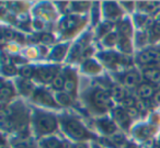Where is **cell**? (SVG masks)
I'll use <instances>...</instances> for the list:
<instances>
[{"instance_id":"6da1fadb","label":"cell","mask_w":160,"mask_h":148,"mask_svg":"<svg viewBox=\"0 0 160 148\" xmlns=\"http://www.w3.org/2000/svg\"><path fill=\"white\" fill-rule=\"evenodd\" d=\"M57 127V122L53 115L41 114L36 117V128L42 134L52 133Z\"/></svg>"},{"instance_id":"7a4b0ae2","label":"cell","mask_w":160,"mask_h":148,"mask_svg":"<svg viewBox=\"0 0 160 148\" xmlns=\"http://www.w3.org/2000/svg\"><path fill=\"white\" fill-rule=\"evenodd\" d=\"M65 127H66L68 134L76 139H83L89 136L86 128L76 120H67L66 123H65Z\"/></svg>"},{"instance_id":"3957f363","label":"cell","mask_w":160,"mask_h":148,"mask_svg":"<svg viewBox=\"0 0 160 148\" xmlns=\"http://www.w3.org/2000/svg\"><path fill=\"white\" fill-rule=\"evenodd\" d=\"M92 102L94 106L100 111H105L111 104L109 94L103 90H96L92 94Z\"/></svg>"},{"instance_id":"277c9868","label":"cell","mask_w":160,"mask_h":148,"mask_svg":"<svg viewBox=\"0 0 160 148\" xmlns=\"http://www.w3.org/2000/svg\"><path fill=\"white\" fill-rule=\"evenodd\" d=\"M138 60H139V63H142V64H144V65L159 63L160 62V52L155 51V49L144 51L142 53L139 54Z\"/></svg>"},{"instance_id":"5b68a950","label":"cell","mask_w":160,"mask_h":148,"mask_svg":"<svg viewBox=\"0 0 160 148\" xmlns=\"http://www.w3.org/2000/svg\"><path fill=\"white\" fill-rule=\"evenodd\" d=\"M57 67H42L38 68L36 71L38 79L43 82H51L56 77V73H57Z\"/></svg>"},{"instance_id":"8992f818","label":"cell","mask_w":160,"mask_h":148,"mask_svg":"<svg viewBox=\"0 0 160 148\" xmlns=\"http://www.w3.org/2000/svg\"><path fill=\"white\" fill-rule=\"evenodd\" d=\"M113 116L115 119V121L120 124L122 127L127 128L129 125V122H131V116L127 114L126 110H123V109H115L113 112Z\"/></svg>"},{"instance_id":"52a82bcc","label":"cell","mask_w":160,"mask_h":148,"mask_svg":"<svg viewBox=\"0 0 160 148\" xmlns=\"http://www.w3.org/2000/svg\"><path fill=\"white\" fill-rule=\"evenodd\" d=\"M34 101L38 102L41 104L44 105H49V106H55V102H54L52 95L48 92L43 90H38L34 94Z\"/></svg>"},{"instance_id":"ba28073f","label":"cell","mask_w":160,"mask_h":148,"mask_svg":"<svg viewBox=\"0 0 160 148\" xmlns=\"http://www.w3.org/2000/svg\"><path fill=\"white\" fill-rule=\"evenodd\" d=\"M77 87V81H76V76L72 71L67 73L66 77H65V86L64 89L67 93H73Z\"/></svg>"},{"instance_id":"9c48e42d","label":"cell","mask_w":160,"mask_h":148,"mask_svg":"<svg viewBox=\"0 0 160 148\" xmlns=\"http://www.w3.org/2000/svg\"><path fill=\"white\" fill-rule=\"evenodd\" d=\"M104 14L111 20H115L116 18L121 16V12L115 3H104Z\"/></svg>"},{"instance_id":"30bf717a","label":"cell","mask_w":160,"mask_h":148,"mask_svg":"<svg viewBox=\"0 0 160 148\" xmlns=\"http://www.w3.org/2000/svg\"><path fill=\"white\" fill-rule=\"evenodd\" d=\"M138 95L142 99H149L153 95V88L152 86L148 84H142L138 87Z\"/></svg>"},{"instance_id":"8fae6325","label":"cell","mask_w":160,"mask_h":148,"mask_svg":"<svg viewBox=\"0 0 160 148\" xmlns=\"http://www.w3.org/2000/svg\"><path fill=\"white\" fill-rule=\"evenodd\" d=\"M138 80H139V77H138V74L135 73V71H129L123 78L124 84L126 87H129V88L135 87L138 84Z\"/></svg>"},{"instance_id":"7c38bea8","label":"cell","mask_w":160,"mask_h":148,"mask_svg":"<svg viewBox=\"0 0 160 148\" xmlns=\"http://www.w3.org/2000/svg\"><path fill=\"white\" fill-rule=\"evenodd\" d=\"M144 77L151 82L160 81V70L156 68H148L144 71Z\"/></svg>"},{"instance_id":"4fadbf2b","label":"cell","mask_w":160,"mask_h":148,"mask_svg":"<svg viewBox=\"0 0 160 148\" xmlns=\"http://www.w3.org/2000/svg\"><path fill=\"white\" fill-rule=\"evenodd\" d=\"M13 94H14V91L13 88L11 87V84L2 82V86H1V100H2V102L9 101L13 97Z\"/></svg>"},{"instance_id":"5bb4252c","label":"cell","mask_w":160,"mask_h":148,"mask_svg":"<svg viewBox=\"0 0 160 148\" xmlns=\"http://www.w3.org/2000/svg\"><path fill=\"white\" fill-rule=\"evenodd\" d=\"M112 97L114 98L115 100H118V101H122V100H124L125 98V91L124 89H123V87L118 86V84H115V86L112 87Z\"/></svg>"},{"instance_id":"9a60e30c","label":"cell","mask_w":160,"mask_h":148,"mask_svg":"<svg viewBox=\"0 0 160 148\" xmlns=\"http://www.w3.org/2000/svg\"><path fill=\"white\" fill-rule=\"evenodd\" d=\"M99 126L107 134H114V132H115V125H114V123L107 121V120H103V121L99 122Z\"/></svg>"},{"instance_id":"2e32d148","label":"cell","mask_w":160,"mask_h":148,"mask_svg":"<svg viewBox=\"0 0 160 148\" xmlns=\"http://www.w3.org/2000/svg\"><path fill=\"white\" fill-rule=\"evenodd\" d=\"M42 146L43 148H60L62 144L55 137H49L42 141Z\"/></svg>"},{"instance_id":"e0dca14e","label":"cell","mask_w":160,"mask_h":148,"mask_svg":"<svg viewBox=\"0 0 160 148\" xmlns=\"http://www.w3.org/2000/svg\"><path fill=\"white\" fill-rule=\"evenodd\" d=\"M66 51H67V46H65V45H59V46H57V47L54 48V51L52 52L51 57L53 58V59L59 60L64 57Z\"/></svg>"},{"instance_id":"ac0fdd59","label":"cell","mask_w":160,"mask_h":148,"mask_svg":"<svg viewBox=\"0 0 160 148\" xmlns=\"http://www.w3.org/2000/svg\"><path fill=\"white\" fill-rule=\"evenodd\" d=\"M101 59L107 64H115V63L120 62V56H118L115 53H104L100 56Z\"/></svg>"},{"instance_id":"d6986e66","label":"cell","mask_w":160,"mask_h":148,"mask_svg":"<svg viewBox=\"0 0 160 148\" xmlns=\"http://www.w3.org/2000/svg\"><path fill=\"white\" fill-rule=\"evenodd\" d=\"M56 100L62 105H69L71 103V98L67 92H57L56 94Z\"/></svg>"},{"instance_id":"ffe728a7","label":"cell","mask_w":160,"mask_h":148,"mask_svg":"<svg viewBox=\"0 0 160 148\" xmlns=\"http://www.w3.org/2000/svg\"><path fill=\"white\" fill-rule=\"evenodd\" d=\"M19 88H20V91L24 94H29L32 90H33V84H31V81L28 79L21 80L19 82Z\"/></svg>"},{"instance_id":"44dd1931","label":"cell","mask_w":160,"mask_h":148,"mask_svg":"<svg viewBox=\"0 0 160 148\" xmlns=\"http://www.w3.org/2000/svg\"><path fill=\"white\" fill-rule=\"evenodd\" d=\"M118 44H120V48L123 53L129 54L132 52V49H133L132 48L131 42H129V40L127 38H122L120 40V42H118Z\"/></svg>"},{"instance_id":"7402d4cb","label":"cell","mask_w":160,"mask_h":148,"mask_svg":"<svg viewBox=\"0 0 160 148\" xmlns=\"http://www.w3.org/2000/svg\"><path fill=\"white\" fill-rule=\"evenodd\" d=\"M118 30H120L123 38H128L132 33V28H131V24H129L128 21H124V22L121 23Z\"/></svg>"},{"instance_id":"603a6c76","label":"cell","mask_w":160,"mask_h":148,"mask_svg":"<svg viewBox=\"0 0 160 148\" xmlns=\"http://www.w3.org/2000/svg\"><path fill=\"white\" fill-rule=\"evenodd\" d=\"M83 68H85V70L87 71V73H91V74L98 73V71L100 70V66H99L96 62H93V60H88V62H86L85 65H83Z\"/></svg>"},{"instance_id":"cb8c5ba5","label":"cell","mask_w":160,"mask_h":148,"mask_svg":"<svg viewBox=\"0 0 160 148\" xmlns=\"http://www.w3.org/2000/svg\"><path fill=\"white\" fill-rule=\"evenodd\" d=\"M52 86H53L55 89H57V90L64 88V86H65V77H62V76H60V75H57L55 78H54L53 81H52Z\"/></svg>"},{"instance_id":"d4e9b609","label":"cell","mask_w":160,"mask_h":148,"mask_svg":"<svg viewBox=\"0 0 160 148\" xmlns=\"http://www.w3.org/2000/svg\"><path fill=\"white\" fill-rule=\"evenodd\" d=\"M144 9L148 12H155L156 10L159 9L160 7V3H157V1H149V3H145L142 5Z\"/></svg>"},{"instance_id":"484cf974","label":"cell","mask_w":160,"mask_h":148,"mask_svg":"<svg viewBox=\"0 0 160 148\" xmlns=\"http://www.w3.org/2000/svg\"><path fill=\"white\" fill-rule=\"evenodd\" d=\"M121 104H122L123 108H125L127 110V109H131V108H134V106L136 105V101L133 99V98L131 97H126L124 100H122L121 101Z\"/></svg>"},{"instance_id":"4316f807","label":"cell","mask_w":160,"mask_h":148,"mask_svg":"<svg viewBox=\"0 0 160 148\" xmlns=\"http://www.w3.org/2000/svg\"><path fill=\"white\" fill-rule=\"evenodd\" d=\"M20 74L25 78V79H29V78H31L32 76L34 75V69L30 66H25L20 70Z\"/></svg>"},{"instance_id":"83f0119b","label":"cell","mask_w":160,"mask_h":148,"mask_svg":"<svg viewBox=\"0 0 160 148\" xmlns=\"http://www.w3.org/2000/svg\"><path fill=\"white\" fill-rule=\"evenodd\" d=\"M138 130H139V132H140L139 137H142V138L149 137L152 134V128L149 127V126H142V127H139Z\"/></svg>"},{"instance_id":"f1b7e54d","label":"cell","mask_w":160,"mask_h":148,"mask_svg":"<svg viewBox=\"0 0 160 148\" xmlns=\"http://www.w3.org/2000/svg\"><path fill=\"white\" fill-rule=\"evenodd\" d=\"M115 42H116V35L115 34H108V35H105L104 43L108 45V46L114 45V43Z\"/></svg>"},{"instance_id":"f546056e","label":"cell","mask_w":160,"mask_h":148,"mask_svg":"<svg viewBox=\"0 0 160 148\" xmlns=\"http://www.w3.org/2000/svg\"><path fill=\"white\" fill-rule=\"evenodd\" d=\"M2 70H3V73H5L6 75H9V76L14 75V74L17 73V69L14 68L12 65H3Z\"/></svg>"},{"instance_id":"4dcf8cb0","label":"cell","mask_w":160,"mask_h":148,"mask_svg":"<svg viewBox=\"0 0 160 148\" xmlns=\"http://www.w3.org/2000/svg\"><path fill=\"white\" fill-rule=\"evenodd\" d=\"M112 140L115 144H122V143H124V137H123V135L114 133L113 136H112Z\"/></svg>"},{"instance_id":"1f68e13d","label":"cell","mask_w":160,"mask_h":148,"mask_svg":"<svg viewBox=\"0 0 160 148\" xmlns=\"http://www.w3.org/2000/svg\"><path fill=\"white\" fill-rule=\"evenodd\" d=\"M110 29H111V24L110 23H104V24H102L101 25V28H100V34L101 35H108V32L110 31Z\"/></svg>"},{"instance_id":"d6a6232c","label":"cell","mask_w":160,"mask_h":148,"mask_svg":"<svg viewBox=\"0 0 160 148\" xmlns=\"http://www.w3.org/2000/svg\"><path fill=\"white\" fill-rule=\"evenodd\" d=\"M126 112H127V114H128L131 117H136L138 115V113H139V111H138L137 109H136V106H134V108L127 109Z\"/></svg>"},{"instance_id":"836d02e7","label":"cell","mask_w":160,"mask_h":148,"mask_svg":"<svg viewBox=\"0 0 160 148\" xmlns=\"http://www.w3.org/2000/svg\"><path fill=\"white\" fill-rule=\"evenodd\" d=\"M136 109L140 112H146L147 110V106L145 105V103L142 101H136Z\"/></svg>"},{"instance_id":"e575fe53","label":"cell","mask_w":160,"mask_h":148,"mask_svg":"<svg viewBox=\"0 0 160 148\" xmlns=\"http://www.w3.org/2000/svg\"><path fill=\"white\" fill-rule=\"evenodd\" d=\"M41 40L44 43H51V42H53V36L49 35V34H43V35L41 36Z\"/></svg>"},{"instance_id":"d590c367","label":"cell","mask_w":160,"mask_h":148,"mask_svg":"<svg viewBox=\"0 0 160 148\" xmlns=\"http://www.w3.org/2000/svg\"><path fill=\"white\" fill-rule=\"evenodd\" d=\"M152 32H153V34H155L156 36H158V38H159V36H160V22L155 23V25L152 27Z\"/></svg>"},{"instance_id":"8d00e7d4","label":"cell","mask_w":160,"mask_h":148,"mask_svg":"<svg viewBox=\"0 0 160 148\" xmlns=\"http://www.w3.org/2000/svg\"><path fill=\"white\" fill-rule=\"evenodd\" d=\"M2 36L6 38H8V40H10V38H12V36H13V33H12L10 30H2Z\"/></svg>"},{"instance_id":"74e56055","label":"cell","mask_w":160,"mask_h":148,"mask_svg":"<svg viewBox=\"0 0 160 148\" xmlns=\"http://www.w3.org/2000/svg\"><path fill=\"white\" fill-rule=\"evenodd\" d=\"M155 100H156V102L160 103V91H159V92H157V93L155 94Z\"/></svg>"},{"instance_id":"f35d334b","label":"cell","mask_w":160,"mask_h":148,"mask_svg":"<svg viewBox=\"0 0 160 148\" xmlns=\"http://www.w3.org/2000/svg\"><path fill=\"white\" fill-rule=\"evenodd\" d=\"M76 148H86V145H83V144H79V145L76 146Z\"/></svg>"},{"instance_id":"ab89813d","label":"cell","mask_w":160,"mask_h":148,"mask_svg":"<svg viewBox=\"0 0 160 148\" xmlns=\"http://www.w3.org/2000/svg\"><path fill=\"white\" fill-rule=\"evenodd\" d=\"M126 148H138V147H137V146H135V145H132V144H129Z\"/></svg>"},{"instance_id":"60d3db41","label":"cell","mask_w":160,"mask_h":148,"mask_svg":"<svg viewBox=\"0 0 160 148\" xmlns=\"http://www.w3.org/2000/svg\"><path fill=\"white\" fill-rule=\"evenodd\" d=\"M1 148H6V147H5V145H2V146H1Z\"/></svg>"},{"instance_id":"b9f144b4","label":"cell","mask_w":160,"mask_h":148,"mask_svg":"<svg viewBox=\"0 0 160 148\" xmlns=\"http://www.w3.org/2000/svg\"><path fill=\"white\" fill-rule=\"evenodd\" d=\"M159 148H160V146H159Z\"/></svg>"}]
</instances>
